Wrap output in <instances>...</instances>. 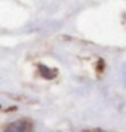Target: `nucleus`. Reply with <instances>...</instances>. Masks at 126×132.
<instances>
[{
  "label": "nucleus",
  "instance_id": "nucleus-1",
  "mask_svg": "<svg viewBox=\"0 0 126 132\" xmlns=\"http://www.w3.org/2000/svg\"><path fill=\"white\" fill-rule=\"evenodd\" d=\"M31 131H33V124L28 120L15 121L4 129V132H31Z\"/></svg>",
  "mask_w": 126,
  "mask_h": 132
}]
</instances>
